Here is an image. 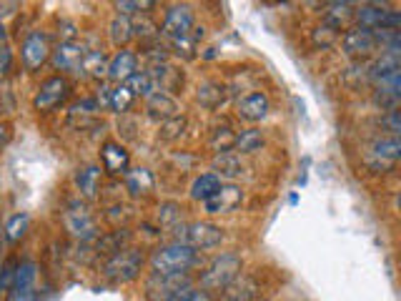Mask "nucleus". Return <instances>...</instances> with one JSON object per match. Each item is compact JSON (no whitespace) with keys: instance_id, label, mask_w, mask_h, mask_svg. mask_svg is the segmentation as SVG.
<instances>
[{"instance_id":"23","label":"nucleus","mask_w":401,"mask_h":301,"mask_svg":"<svg viewBox=\"0 0 401 301\" xmlns=\"http://www.w3.org/2000/svg\"><path fill=\"white\" fill-rule=\"evenodd\" d=\"M266 146V136L261 128L251 126V128H243L238 131L234 139V153L238 156H251V153H258V150Z\"/></svg>"},{"instance_id":"9","label":"nucleus","mask_w":401,"mask_h":301,"mask_svg":"<svg viewBox=\"0 0 401 301\" xmlns=\"http://www.w3.org/2000/svg\"><path fill=\"white\" fill-rule=\"evenodd\" d=\"M193 28H196L193 8L186 6V3H176V6H171L166 11L163 25H160V35H166L168 41H178V38L191 35Z\"/></svg>"},{"instance_id":"35","label":"nucleus","mask_w":401,"mask_h":301,"mask_svg":"<svg viewBox=\"0 0 401 301\" xmlns=\"http://www.w3.org/2000/svg\"><path fill=\"white\" fill-rule=\"evenodd\" d=\"M126 86L131 88L136 98L138 96H141V98H151L153 93H158V88H155V83H153V78H151L148 70H136V73L126 81Z\"/></svg>"},{"instance_id":"45","label":"nucleus","mask_w":401,"mask_h":301,"mask_svg":"<svg viewBox=\"0 0 401 301\" xmlns=\"http://www.w3.org/2000/svg\"><path fill=\"white\" fill-rule=\"evenodd\" d=\"M184 301H213V296L208 294L206 289H189L186 291V296H184Z\"/></svg>"},{"instance_id":"42","label":"nucleus","mask_w":401,"mask_h":301,"mask_svg":"<svg viewBox=\"0 0 401 301\" xmlns=\"http://www.w3.org/2000/svg\"><path fill=\"white\" fill-rule=\"evenodd\" d=\"M381 123L389 128V136H399L401 131V121H399V108L394 110H386L384 116H381Z\"/></svg>"},{"instance_id":"25","label":"nucleus","mask_w":401,"mask_h":301,"mask_svg":"<svg viewBox=\"0 0 401 301\" xmlns=\"http://www.w3.org/2000/svg\"><path fill=\"white\" fill-rule=\"evenodd\" d=\"M123 179H126V188L133 196H151L155 188V179L148 168H128Z\"/></svg>"},{"instance_id":"22","label":"nucleus","mask_w":401,"mask_h":301,"mask_svg":"<svg viewBox=\"0 0 401 301\" xmlns=\"http://www.w3.org/2000/svg\"><path fill=\"white\" fill-rule=\"evenodd\" d=\"M101 181H103V168L101 166H83L75 174V188L83 198H96L101 191Z\"/></svg>"},{"instance_id":"40","label":"nucleus","mask_w":401,"mask_h":301,"mask_svg":"<svg viewBox=\"0 0 401 301\" xmlns=\"http://www.w3.org/2000/svg\"><path fill=\"white\" fill-rule=\"evenodd\" d=\"M181 221V206L176 201H166L158 206V224L160 226H176Z\"/></svg>"},{"instance_id":"39","label":"nucleus","mask_w":401,"mask_h":301,"mask_svg":"<svg viewBox=\"0 0 401 301\" xmlns=\"http://www.w3.org/2000/svg\"><path fill=\"white\" fill-rule=\"evenodd\" d=\"M113 8L118 11V15L136 18V15H148V13L155 8V3H141V0H120V3H115Z\"/></svg>"},{"instance_id":"3","label":"nucleus","mask_w":401,"mask_h":301,"mask_svg":"<svg viewBox=\"0 0 401 301\" xmlns=\"http://www.w3.org/2000/svg\"><path fill=\"white\" fill-rule=\"evenodd\" d=\"M241 271H243V259L234 251H226V254L216 256L206 267V271L200 274V289H206L208 294L224 291L241 276Z\"/></svg>"},{"instance_id":"15","label":"nucleus","mask_w":401,"mask_h":301,"mask_svg":"<svg viewBox=\"0 0 401 301\" xmlns=\"http://www.w3.org/2000/svg\"><path fill=\"white\" fill-rule=\"evenodd\" d=\"M246 166H243V158L234 150H226V153H213L211 158V174L216 176L221 184H234L238 176H243Z\"/></svg>"},{"instance_id":"41","label":"nucleus","mask_w":401,"mask_h":301,"mask_svg":"<svg viewBox=\"0 0 401 301\" xmlns=\"http://www.w3.org/2000/svg\"><path fill=\"white\" fill-rule=\"evenodd\" d=\"M196 46H198V41H196L193 35H186V38H178V41H171L173 53H176L178 58H184V60L196 58Z\"/></svg>"},{"instance_id":"13","label":"nucleus","mask_w":401,"mask_h":301,"mask_svg":"<svg viewBox=\"0 0 401 301\" xmlns=\"http://www.w3.org/2000/svg\"><path fill=\"white\" fill-rule=\"evenodd\" d=\"M269 113H271V98L264 91L243 93V96L236 101V116L243 118V121H248V123L264 121Z\"/></svg>"},{"instance_id":"31","label":"nucleus","mask_w":401,"mask_h":301,"mask_svg":"<svg viewBox=\"0 0 401 301\" xmlns=\"http://www.w3.org/2000/svg\"><path fill=\"white\" fill-rule=\"evenodd\" d=\"M35 278H38V264L35 261H20L13 274V289L11 291H33Z\"/></svg>"},{"instance_id":"43","label":"nucleus","mask_w":401,"mask_h":301,"mask_svg":"<svg viewBox=\"0 0 401 301\" xmlns=\"http://www.w3.org/2000/svg\"><path fill=\"white\" fill-rule=\"evenodd\" d=\"M11 68H13V51L8 43H3L0 46V75L11 73Z\"/></svg>"},{"instance_id":"30","label":"nucleus","mask_w":401,"mask_h":301,"mask_svg":"<svg viewBox=\"0 0 401 301\" xmlns=\"http://www.w3.org/2000/svg\"><path fill=\"white\" fill-rule=\"evenodd\" d=\"M108 38L115 48H126L128 43L133 41V23L131 18H123V15H115L113 20L108 23Z\"/></svg>"},{"instance_id":"27","label":"nucleus","mask_w":401,"mask_h":301,"mask_svg":"<svg viewBox=\"0 0 401 301\" xmlns=\"http://www.w3.org/2000/svg\"><path fill=\"white\" fill-rule=\"evenodd\" d=\"M78 73L88 75V78H106V73H108V56H106L103 51H86V56H83V60H80L78 65Z\"/></svg>"},{"instance_id":"1","label":"nucleus","mask_w":401,"mask_h":301,"mask_svg":"<svg viewBox=\"0 0 401 301\" xmlns=\"http://www.w3.org/2000/svg\"><path fill=\"white\" fill-rule=\"evenodd\" d=\"M196 264H198V251L181 241L158 246L148 259L151 274H191Z\"/></svg>"},{"instance_id":"17","label":"nucleus","mask_w":401,"mask_h":301,"mask_svg":"<svg viewBox=\"0 0 401 301\" xmlns=\"http://www.w3.org/2000/svg\"><path fill=\"white\" fill-rule=\"evenodd\" d=\"M146 70H148L151 78H153L158 93H168V96H173V93H178L181 88H184V70H178L176 65L158 63V65H148Z\"/></svg>"},{"instance_id":"24","label":"nucleus","mask_w":401,"mask_h":301,"mask_svg":"<svg viewBox=\"0 0 401 301\" xmlns=\"http://www.w3.org/2000/svg\"><path fill=\"white\" fill-rule=\"evenodd\" d=\"M126 246H131V231H128L126 226L123 229H115V231H108L103 233V236L96 238V254L98 256H110L115 254V251L126 249Z\"/></svg>"},{"instance_id":"2","label":"nucleus","mask_w":401,"mask_h":301,"mask_svg":"<svg viewBox=\"0 0 401 301\" xmlns=\"http://www.w3.org/2000/svg\"><path fill=\"white\" fill-rule=\"evenodd\" d=\"M144 267H146L144 251L126 246V249L106 256L101 274H103V278H108L110 284H131V281H136V278L141 276Z\"/></svg>"},{"instance_id":"14","label":"nucleus","mask_w":401,"mask_h":301,"mask_svg":"<svg viewBox=\"0 0 401 301\" xmlns=\"http://www.w3.org/2000/svg\"><path fill=\"white\" fill-rule=\"evenodd\" d=\"M86 56V48L78 41H61L56 48L51 51V63L56 70H63V73H78V65Z\"/></svg>"},{"instance_id":"44","label":"nucleus","mask_w":401,"mask_h":301,"mask_svg":"<svg viewBox=\"0 0 401 301\" xmlns=\"http://www.w3.org/2000/svg\"><path fill=\"white\" fill-rule=\"evenodd\" d=\"M13 274H15V261H8L6 267L0 269V291H6L13 286Z\"/></svg>"},{"instance_id":"4","label":"nucleus","mask_w":401,"mask_h":301,"mask_svg":"<svg viewBox=\"0 0 401 301\" xmlns=\"http://www.w3.org/2000/svg\"><path fill=\"white\" fill-rule=\"evenodd\" d=\"M173 236L176 241L186 243L196 251H206L221 246L226 238L224 229L211 221H189V224H176L173 226Z\"/></svg>"},{"instance_id":"38","label":"nucleus","mask_w":401,"mask_h":301,"mask_svg":"<svg viewBox=\"0 0 401 301\" xmlns=\"http://www.w3.org/2000/svg\"><path fill=\"white\" fill-rule=\"evenodd\" d=\"M234 139H236V131H231V126L224 128H216L208 139V146H211L213 153H226V150H234Z\"/></svg>"},{"instance_id":"16","label":"nucleus","mask_w":401,"mask_h":301,"mask_svg":"<svg viewBox=\"0 0 401 301\" xmlns=\"http://www.w3.org/2000/svg\"><path fill=\"white\" fill-rule=\"evenodd\" d=\"M136 70H138V53L128 51V48H120V51H115L108 58V73H106V78L118 86V83H126Z\"/></svg>"},{"instance_id":"32","label":"nucleus","mask_w":401,"mask_h":301,"mask_svg":"<svg viewBox=\"0 0 401 301\" xmlns=\"http://www.w3.org/2000/svg\"><path fill=\"white\" fill-rule=\"evenodd\" d=\"M133 103H136V96H133V91L126 86V83H118V86L110 88L108 108L113 110V113H118V116H126Z\"/></svg>"},{"instance_id":"29","label":"nucleus","mask_w":401,"mask_h":301,"mask_svg":"<svg viewBox=\"0 0 401 301\" xmlns=\"http://www.w3.org/2000/svg\"><path fill=\"white\" fill-rule=\"evenodd\" d=\"M218 186H221V181H218L213 174H200V176H196L193 184H191V188H189L191 201H198V203L208 201V198H211L213 193L218 191Z\"/></svg>"},{"instance_id":"36","label":"nucleus","mask_w":401,"mask_h":301,"mask_svg":"<svg viewBox=\"0 0 401 301\" xmlns=\"http://www.w3.org/2000/svg\"><path fill=\"white\" fill-rule=\"evenodd\" d=\"M131 23H133V38H141L144 43L158 41L160 28L153 23V20H151L148 15H136V18H131Z\"/></svg>"},{"instance_id":"33","label":"nucleus","mask_w":401,"mask_h":301,"mask_svg":"<svg viewBox=\"0 0 401 301\" xmlns=\"http://www.w3.org/2000/svg\"><path fill=\"white\" fill-rule=\"evenodd\" d=\"M186 128H189V118H186L184 113H181V116L168 118V121L158 123V141H163V143H173V141H178L186 134Z\"/></svg>"},{"instance_id":"37","label":"nucleus","mask_w":401,"mask_h":301,"mask_svg":"<svg viewBox=\"0 0 401 301\" xmlns=\"http://www.w3.org/2000/svg\"><path fill=\"white\" fill-rule=\"evenodd\" d=\"M28 224H30V216L28 214L11 216V219H8V224L3 226V236H6L11 243L20 241V238L25 236V231H28Z\"/></svg>"},{"instance_id":"26","label":"nucleus","mask_w":401,"mask_h":301,"mask_svg":"<svg viewBox=\"0 0 401 301\" xmlns=\"http://www.w3.org/2000/svg\"><path fill=\"white\" fill-rule=\"evenodd\" d=\"M221 294L224 296L218 301H253L258 296V284H256V278L251 276H238L234 284L226 286Z\"/></svg>"},{"instance_id":"7","label":"nucleus","mask_w":401,"mask_h":301,"mask_svg":"<svg viewBox=\"0 0 401 301\" xmlns=\"http://www.w3.org/2000/svg\"><path fill=\"white\" fill-rule=\"evenodd\" d=\"M341 51L354 60H367L369 56L378 51L376 35L374 30L361 28V25H351L341 33Z\"/></svg>"},{"instance_id":"28","label":"nucleus","mask_w":401,"mask_h":301,"mask_svg":"<svg viewBox=\"0 0 401 301\" xmlns=\"http://www.w3.org/2000/svg\"><path fill=\"white\" fill-rule=\"evenodd\" d=\"M354 3H326L324 11V20L338 30H346L349 20H354Z\"/></svg>"},{"instance_id":"5","label":"nucleus","mask_w":401,"mask_h":301,"mask_svg":"<svg viewBox=\"0 0 401 301\" xmlns=\"http://www.w3.org/2000/svg\"><path fill=\"white\" fill-rule=\"evenodd\" d=\"M401 156V143L399 136H381V139H374L371 143L364 150V166L371 171V174H386L399 163Z\"/></svg>"},{"instance_id":"48","label":"nucleus","mask_w":401,"mask_h":301,"mask_svg":"<svg viewBox=\"0 0 401 301\" xmlns=\"http://www.w3.org/2000/svg\"><path fill=\"white\" fill-rule=\"evenodd\" d=\"M6 141H8V128L3 126V123H0V146L6 143Z\"/></svg>"},{"instance_id":"21","label":"nucleus","mask_w":401,"mask_h":301,"mask_svg":"<svg viewBox=\"0 0 401 301\" xmlns=\"http://www.w3.org/2000/svg\"><path fill=\"white\" fill-rule=\"evenodd\" d=\"M386 13H389V6H381V3H364V6L354 8V20L356 25L369 30H378L384 28Z\"/></svg>"},{"instance_id":"19","label":"nucleus","mask_w":401,"mask_h":301,"mask_svg":"<svg viewBox=\"0 0 401 301\" xmlns=\"http://www.w3.org/2000/svg\"><path fill=\"white\" fill-rule=\"evenodd\" d=\"M229 86L221 81H203L198 83V88H196V103L200 105V108H208V110H216L221 108V105L229 101Z\"/></svg>"},{"instance_id":"11","label":"nucleus","mask_w":401,"mask_h":301,"mask_svg":"<svg viewBox=\"0 0 401 301\" xmlns=\"http://www.w3.org/2000/svg\"><path fill=\"white\" fill-rule=\"evenodd\" d=\"M191 284H193L191 274H151L146 281V291L153 299H163V296L178 294V291L193 289Z\"/></svg>"},{"instance_id":"8","label":"nucleus","mask_w":401,"mask_h":301,"mask_svg":"<svg viewBox=\"0 0 401 301\" xmlns=\"http://www.w3.org/2000/svg\"><path fill=\"white\" fill-rule=\"evenodd\" d=\"M68 96H70V83L65 81L63 75H51V78H46V81L38 86L33 105L40 113H51V110H56Z\"/></svg>"},{"instance_id":"47","label":"nucleus","mask_w":401,"mask_h":301,"mask_svg":"<svg viewBox=\"0 0 401 301\" xmlns=\"http://www.w3.org/2000/svg\"><path fill=\"white\" fill-rule=\"evenodd\" d=\"M3 43H8V30H6V25H3V20H0V46Z\"/></svg>"},{"instance_id":"18","label":"nucleus","mask_w":401,"mask_h":301,"mask_svg":"<svg viewBox=\"0 0 401 301\" xmlns=\"http://www.w3.org/2000/svg\"><path fill=\"white\" fill-rule=\"evenodd\" d=\"M101 168L110 176H126V171L131 168L128 150L120 143H115V141L103 143V148H101Z\"/></svg>"},{"instance_id":"20","label":"nucleus","mask_w":401,"mask_h":301,"mask_svg":"<svg viewBox=\"0 0 401 301\" xmlns=\"http://www.w3.org/2000/svg\"><path fill=\"white\" fill-rule=\"evenodd\" d=\"M146 116L163 123L173 116H181V105L168 93H153L151 98H146Z\"/></svg>"},{"instance_id":"12","label":"nucleus","mask_w":401,"mask_h":301,"mask_svg":"<svg viewBox=\"0 0 401 301\" xmlns=\"http://www.w3.org/2000/svg\"><path fill=\"white\" fill-rule=\"evenodd\" d=\"M243 203V188L236 184H221L218 191L213 193L208 201H203V211L206 214H234L236 209H241Z\"/></svg>"},{"instance_id":"6","label":"nucleus","mask_w":401,"mask_h":301,"mask_svg":"<svg viewBox=\"0 0 401 301\" xmlns=\"http://www.w3.org/2000/svg\"><path fill=\"white\" fill-rule=\"evenodd\" d=\"M63 224L65 231L78 241H96L98 238V224L93 219L91 211L80 201H70L63 211Z\"/></svg>"},{"instance_id":"34","label":"nucleus","mask_w":401,"mask_h":301,"mask_svg":"<svg viewBox=\"0 0 401 301\" xmlns=\"http://www.w3.org/2000/svg\"><path fill=\"white\" fill-rule=\"evenodd\" d=\"M338 41H341V30L329 25L326 20H321V23L311 30V43H314V48H321V51L336 46Z\"/></svg>"},{"instance_id":"46","label":"nucleus","mask_w":401,"mask_h":301,"mask_svg":"<svg viewBox=\"0 0 401 301\" xmlns=\"http://www.w3.org/2000/svg\"><path fill=\"white\" fill-rule=\"evenodd\" d=\"M186 291H178V294H171V296H163V299H155V301H184Z\"/></svg>"},{"instance_id":"10","label":"nucleus","mask_w":401,"mask_h":301,"mask_svg":"<svg viewBox=\"0 0 401 301\" xmlns=\"http://www.w3.org/2000/svg\"><path fill=\"white\" fill-rule=\"evenodd\" d=\"M51 43L43 30H30L20 43V60H23L25 70H38L43 63L51 60Z\"/></svg>"}]
</instances>
